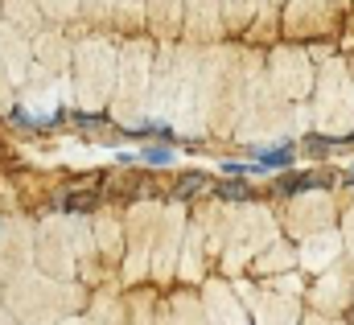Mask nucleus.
<instances>
[{"label":"nucleus","mask_w":354,"mask_h":325,"mask_svg":"<svg viewBox=\"0 0 354 325\" xmlns=\"http://www.w3.org/2000/svg\"><path fill=\"white\" fill-rule=\"evenodd\" d=\"M288 165H292V149L280 145V149H268L264 157L252 165V173H276V169H288Z\"/></svg>","instance_id":"nucleus-1"},{"label":"nucleus","mask_w":354,"mask_h":325,"mask_svg":"<svg viewBox=\"0 0 354 325\" xmlns=\"http://www.w3.org/2000/svg\"><path fill=\"white\" fill-rule=\"evenodd\" d=\"M140 161H149V165H169V161H174V153H169V149H140Z\"/></svg>","instance_id":"nucleus-2"},{"label":"nucleus","mask_w":354,"mask_h":325,"mask_svg":"<svg viewBox=\"0 0 354 325\" xmlns=\"http://www.w3.org/2000/svg\"><path fill=\"white\" fill-rule=\"evenodd\" d=\"M198 185H202V177H198V173L181 177V181H177V198H189V189H198Z\"/></svg>","instance_id":"nucleus-3"}]
</instances>
